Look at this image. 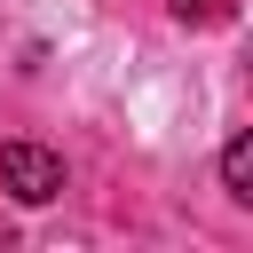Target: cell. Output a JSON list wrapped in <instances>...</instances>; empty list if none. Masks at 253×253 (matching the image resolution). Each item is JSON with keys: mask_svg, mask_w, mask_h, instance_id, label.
Returning <instances> with one entry per match:
<instances>
[{"mask_svg": "<svg viewBox=\"0 0 253 253\" xmlns=\"http://www.w3.org/2000/svg\"><path fill=\"white\" fill-rule=\"evenodd\" d=\"M0 182H8L16 206H47V198H63V158L40 150V142H8L0 150Z\"/></svg>", "mask_w": 253, "mask_h": 253, "instance_id": "6da1fadb", "label": "cell"}, {"mask_svg": "<svg viewBox=\"0 0 253 253\" xmlns=\"http://www.w3.org/2000/svg\"><path fill=\"white\" fill-rule=\"evenodd\" d=\"M166 16H174V24H213L221 8H213V0H166Z\"/></svg>", "mask_w": 253, "mask_h": 253, "instance_id": "3957f363", "label": "cell"}, {"mask_svg": "<svg viewBox=\"0 0 253 253\" xmlns=\"http://www.w3.org/2000/svg\"><path fill=\"white\" fill-rule=\"evenodd\" d=\"M221 190H229L237 206H253V134H229V150H221Z\"/></svg>", "mask_w": 253, "mask_h": 253, "instance_id": "7a4b0ae2", "label": "cell"}]
</instances>
